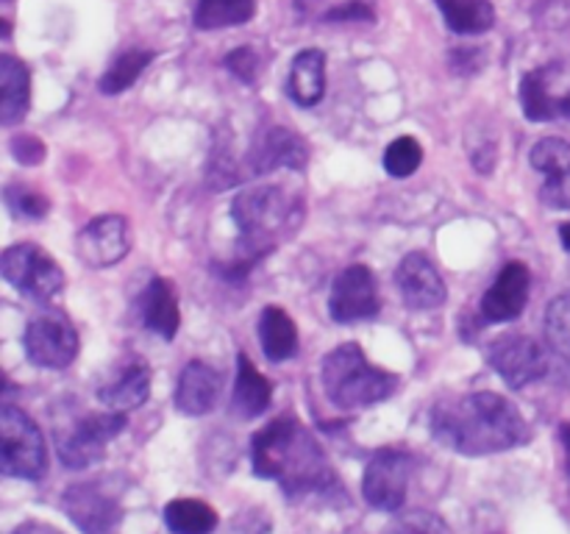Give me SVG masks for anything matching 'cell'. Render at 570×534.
I'll return each instance as SVG.
<instances>
[{"label": "cell", "instance_id": "cell-1", "mask_svg": "<svg viewBox=\"0 0 570 534\" xmlns=\"http://www.w3.org/2000/svg\"><path fill=\"white\" fill-rule=\"evenodd\" d=\"M432 434L440 445L465 456H488L518 448L529 426L515 404L495 393L440 398L432 409Z\"/></svg>", "mask_w": 570, "mask_h": 534}, {"label": "cell", "instance_id": "cell-2", "mask_svg": "<svg viewBox=\"0 0 570 534\" xmlns=\"http://www.w3.org/2000/svg\"><path fill=\"white\" fill-rule=\"evenodd\" d=\"M254 473L282 484L287 495L326 493L334 487V471L321 443L295 415H282L254 434L250 443Z\"/></svg>", "mask_w": 570, "mask_h": 534}, {"label": "cell", "instance_id": "cell-3", "mask_svg": "<svg viewBox=\"0 0 570 534\" xmlns=\"http://www.w3.org/2000/svg\"><path fill=\"white\" fill-rule=\"evenodd\" d=\"M234 226L239 231L237 273H248L265 259L284 237H293L304 220V200L278 184L243 189L232 204Z\"/></svg>", "mask_w": 570, "mask_h": 534}, {"label": "cell", "instance_id": "cell-4", "mask_svg": "<svg viewBox=\"0 0 570 534\" xmlns=\"http://www.w3.org/2000/svg\"><path fill=\"white\" fill-rule=\"evenodd\" d=\"M321 373L326 398L348 412L382 404L399 389V376L371 365L356 343L337 345L332 354H326Z\"/></svg>", "mask_w": 570, "mask_h": 534}, {"label": "cell", "instance_id": "cell-5", "mask_svg": "<svg viewBox=\"0 0 570 534\" xmlns=\"http://www.w3.org/2000/svg\"><path fill=\"white\" fill-rule=\"evenodd\" d=\"M48 448L37 423L17 406L0 404V476L42 478Z\"/></svg>", "mask_w": 570, "mask_h": 534}, {"label": "cell", "instance_id": "cell-6", "mask_svg": "<svg viewBox=\"0 0 570 534\" xmlns=\"http://www.w3.org/2000/svg\"><path fill=\"white\" fill-rule=\"evenodd\" d=\"M122 490H126L122 478H89L67 487L61 506L83 534H117L122 521Z\"/></svg>", "mask_w": 570, "mask_h": 534}, {"label": "cell", "instance_id": "cell-7", "mask_svg": "<svg viewBox=\"0 0 570 534\" xmlns=\"http://www.w3.org/2000/svg\"><path fill=\"white\" fill-rule=\"evenodd\" d=\"M0 276L26 298L48 304L65 289V273L53 256L33 243H17L0 254Z\"/></svg>", "mask_w": 570, "mask_h": 534}, {"label": "cell", "instance_id": "cell-8", "mask_svg": "<svg viewBox=\"0 0 570 534\" xmlns=\"http://www.w3.org/2000/svg\"><path fill=\"white\" fill-rule=\"evenodd\" d=\"M126 428L122 412H89L78 417L65 432H56V451H59L61 465L70 471H83L95 462L104 459L106 445Z\"/></svg>", "mask_w": 570, "mask_h": 534}, {"label": "cell", "instance_id": "cell-9", "mask_svg": "<svg viewBox=\"0 0 570 534\" xmlns=\"http://www.w3.org/2000/svg\"><path fill=\"white\" fill-rule=\"evenodd\" d=\"M415 459L401 448H382L371 456L362 476V495L379 512H399L406 501Z\"/></svg>", "mask_w": 570, "mask_h": 534}, {"label": "cell", "instance_id": "cell-10", "mask_svg": "<svg viewBox=\"0 0 570 534\" xmlns=\"http://www.w3.org/2000/svg\"><path fill=\"white\" fill-rule=\"evenodd\" d=\"M22 345L33 365L61 370L78 356V332L65 312L48 309L28 323Z\"/></svg>", "mask_w": 570, "mask_h": 534}, {"label": "cell", "instance_id": "cell-11", "mask_svg": "<svg viewBox=\"0 0 570 534\" xmlns=\"http://www.w3.org/2000/svg\"><path fill=\"white\" fill-rule=\"evenodd\" d=\"M488 362L512 389L527 387L549 373V354L543 345L521 334L495 339L488 348Z\"/></svg>", "mask_w": 570, "mask_h": 534}, {"label": "cell", "instance_id": "cell-12", "mask_svg": "<svg viewBox=\"0 0 570 534\" xmlns=\"http://www.w3.org/2000/svg\"><path fill=\"white\" fill-rule=\"evenodd\" d=\"M328 315L337 323H356L379 315V287L371 267L351 265L340 273L328 298Z\"/></svg>", "mask_w": 570, "mask_h": 534}, {"label": "cell", "instance_id": "cell-13", "mask_svg": "<svg viewBox=\"0 0 570 534\" xmlns=\"http://www.w3.org/2000/svg\"><path fill=\"white\" fill-rule=\"evenodd\" d=\"M78 256L81 261H87L95 270H104V267L117 265L122 256L131 248V239H128V222L120 215H104L95 217L92 222L81 228L78 234Z\"/></svg>", "mask_w": 570, "mask_h": 534}, {"label": "cell", "instance_id": "cell-14", "mask_svg": "<svg viewBox=\"0 0 570 534\" xmlns=\"http://www.w3.org/2000/svg\"><path fill=\"white\" fill-rule=\"evenodd\" d=\"M250 165V176H267L273 170H304L309 165V148H306L304 139L298 137L289 128H267L265 134H259V139L254 142L250 154L245 156Z\"/></svg>", "mask_w": 570, "mask_h": 534}, {"label": "cell", "instance_id": "cell-15", "mask_svg": "<svg viewBox=\"0 0 570 534\" xmlns=\"http://www.w3.org/2000/svg\"><path fill=\"white\" fill-rule=\"evenodd\" d=\"M529 161L543 172L540 200L549 209H570V142L566 139H540L529 154Z\"/></svg>", "mask_w": 570, "mask_h": 534}, {"label": "cell", "instance_id": "cell-16", "mask_svg": "<svg viewBox=\"0 0 570 534\" xmlns=\"http://www.w3.org/2000/svg\"><path fill=\"white\" fill-rule=\"evenodd\" d=\"M529 287L532 276L523 261H507L501 267L499 278L482 298V317L488 323H510L521 317V312L529 304Z\"/></svg>", "mask_w": 570, "mask_h": 534}, {"label": "cell", "instance_id": "cell-17", "mask_svg": "<svg viewBox=\"0 0 570 534\" xmlns=\"http://www.w3.org/2000/svg\"><path fill=\"white\" fill-rule=\"evenodd\" d=\"M395 284L401 289V298L410 309L426 312L445 304V281L432 265V259L423 254H406L395 270Z\"/></svg>", "mask_w": 570, "mask_h": 534}, {"label": "cell", "instance_id": "cell-18", "mask_svg": "<svg viewBox=\"0 0 570 534\" xmlns=\"http://www.w3.org/2000/svg\"><path fill=\"white\" fill-rule=\"evenodd\" d=\"M223 382L217 376V370L206 362H189L181 370L176 384V406L184 412V415H209L212 409L220 400Z\"/></svg>", "mask_w": 570, "mask_h": 534}, {"label": "cell", "instance_id": "cell-19", "mask_svg": "<svg viewBox=\"0 0 570 534\" xmlns=\"http://www.w3.org/2000/svg\"><path fill=\"white\" fill-rule=\"evenodd\" d=\"M150 395V367L148 362L139 356H128L115 373V378L98 389V398L109 406V412H126L137 409L148 400Z\"/></svg>", "mask_w": 570, "mask_h": 534}, {"label": "cell", "instance_id": "cell-20", "mask_svg": "<svg viewBox=\"0 0 570 534\" xmlns=\"http://www.w3.org/2000/svg\"><path fill=\"white\" fill-rule=\"evenodd\" d=\"M31 103V72L20 59L0 53V126H14Z\"/></svg>", "mask_w": 570, "mask_h": 534}, {"label": "cell", "instance_id": "cell-21", "mask_svg": "<svg viewBox=\"0 0 570 534\" xmlns=\"http://www.w3.org/2000/svg\"><path fill=\"white\" fill-rule=\"evenodd\" d=\"M287 95L298 106H317L326 95V56L323 50H301L293 59L287 78Z\"/></svg>", "mask_w": 570, "mask_h": 534}, {"label": "cell", "instance_id": "cell-22", "mask_svg": "<svg viewBox=\"0 0 570 534\" xmlns=\"http://www.w3.org/2000/svg\"><path fill=\"white\" fill-rule=\"evenodd\" d=\"M142 320L145 326L161 339H173L181 326V315H178V295L167 278H154L145 289L142 298Z\"/></svg>", "mask_w": 570, "mask_h": 534}, {"label": "cell", "instance_id": "cell-23", "mask_svg": "<svg viewBox=\"0 0 570 534\" xmlns=\"http://www.w3.org/2000/svg\"><path fill=\"white\" fill-rule=\"evenodd\" d=\"M259 343L271 362L293 359L298 354V328L282 306H265L259 317Z\"/></svg>", "mask_w": 570, "mask_h": 534}, {"label": "cell", "instance_id": "cell-24", "mask_svg": "<svg viewBox=\"0 0 570 534\" xmlns=\"http://www.w3.org/2000/svg\"><path fill=\"white\" fill-rule=\"evenodd\" d=\"M273 387L259 370H256L254 362L248 359V354L237 356V382H234V409L243 417H259L262 412L271 406Z\"/></svg>", "mask_w": 570, "mask_h": 534}, {"label": "cell", "instance_id": "cell-25", "mask_svg": "<svg viewBox=\"0 0 570 534\" xmlns=\"http://www.w3.org/2000/svg\"><path fill=\"white\" fill-rule=\"evenodd\" d=\"M438 6L451 31L465 33V37L490 31L495 22L493 0H438Z\"/></svg>", "mask_w": 570, "mask_h": 534}, {"label": "cell", "instance_id": "cell-26", "mask_svg": "<svg viewBox=\"0 0 570 534\" xmlns=\"http://www.w3.org/2000/svg\"><path fill=\"white\" fill-rule=\"evenodd\" d=\"M165 523L173 534H212L217 528V512L206 501L176 498L165 506Z\"/></svg>", "mask_w": 570, "mask_h": 534}, {"label": "cell", "instance_id": "cell-27", "mask_svg": "<svg viewBox=\"0 0 570 534\" xmlns=\"http://www.w3.org/2000/svg\"><path fill=\"white\" fill-rule=\"evenodd\" d=\"M551 72H554V67H540V70L527 72L521 81L523 115L532 122H546L557 117V98L549 87Z\"/></svg>", "mask_w": 570, "mask_h": 534}, {"label": "cell", "instance_id": "cell-28", "mask_svg": "<svg viewBox=\"0 0 570 534\" xmlns=\"http://www.w3.org/2000/svg\"><path fill=\"white\" fill-rule=\"evenodd\" d=\"M256 0H198L195 6V28L215 31V28L245 26L254 17Z\"/></svg>", "mask_w": 570, "mask_h": 534}, {"label": "cell", "instance_id": "cell-29", "mask_svg": "<svg viewBox=\"0 0 570 534\" xmlns=\"http://www.w3.org/2000/svg\"><path fill=\"white\" fill-rule=\"evenodd\" d=\"M150 61H154V50H142V48L126 50V53L117 56V59L111 61L109 70L100 76L98 89L104 95L126 92V89L142 76V70L150 65Z\"/></svg>", "mask_w": 570, "mask_h": 534}, {"label": "cell", "instance_id": "cell-30", "mask_svg": "<svg viewBox=\"0 0 570 534\" xmlns=\"http://www.w3.org/2000/svg\"><path fill=\"white\" fill-rule=\"evenodd\" d=\"M3 200L11 215L22 217V220H42L50 209V200L26 184H9L3 189Z\"/></svg>", "mask_w": 570, "mask_h": 534}, {"label": "cell", "instance_id": "cell-31", "mask_svg": "<svg viewBox=\"0 0 570 534\" xmlns=\"http://www.w3.org/2000/svg\"><path fill=\"white\" fill-rule=\"evenodd\" d=\"M423 161V148L417 139L412 137H399L395 142H390L387 154H384V170L393 178H410L412 172L421 167Z\"/></svg>", "mask_w": 570, "mask_h": 534}, {"label": "cell", "instance_id": "cell-32", "mask_svg": "<svg viewBox=\"0 0 570 534\" xmlns=\"http://www.w3.org/2000/svg\"><path fill=\"white\" fill-rule=\"evenodd\" d=\"M546 334L551 345L570 359V295H560L546 309Z\"/></svg>", "mask_w": 570, "mask_h": 534}, {"label": "cell", "instance_id": "cell-33", "mask_svg": "<svg viewBox=\"0 0 570 534\" xmlns=\"http://www.w3.org/2000/svg\"><path fill=\"white\" fill-rule=\"evenodd\" d=\"M382 534H454L449 523L443 521L434 512H406V515H399Z\"/></svg>", "mask_w": 570, "mask_h": 534}, {"label": "cell", "instance_id": "cell-34", "mask_svg": "<svg viewBox=\"0 0 570 534\" xmlns=\"http://www.w3.org/2000/svg\"><path fill=\"white\" fill-rule=\"evenodd\" d=\"M226 70L243 83H254L259 76V56L250 48H237L226 56Z\"/></svg>", "mask_w": 570, "mask_h": 534}, {"label": "cell", "instance_id": "cell-35", "mask_svg": "<svg viewBox=\"0 0 570 534\" xmlns=\"http://www.w3.org/2000/svg\"><path fill=\"white\" fill-rule=\"evenodd\" d=\"M9 148H11V156H14V159L26 167L42 165L45 161L42 139H37L33 134H17V137L11 139Z\"/></svg>", "mask_w": 570, "mask_h": 534}, {"label": "cell", "instance_id": "cell-36", "mask_svg": "<svg viewBox=\"0 0 570 534\" xmlns=\"http://www.w3.org/2000/svg\"><path fill=\"white\" fill-rule=\"evenodd\" d=\"M376 11L365 3V0H345V3L334 6L326 11L328 22H356V20H373Z\"/></svg>", "mask_w": 570, "mask_h": 534}, {"label": "cell", "instance_id": "cell-37", "mask_svg": "<svg viewBox=\"0 0 570 534\" xmlns=\"http://www.w3.org/2000/svg\"><path fill=\"white\" fill-rule=\"evenodd\" d=\"M14 534H65V532H59V528L50 526V523L28 521V523H22V526H17Z\"/></svg>", "mask_w": 570, "mask_h": 534}, {"label": "cell", "instance_id": "cell-38", "mask_svg": "<svg viewBox=\"0 0 570 534\" xmlns=\"http://www.w3.org/2000/svg\"><path fill=\"white\" fill-rule=\"evenodd\" d=\"M560 439H562V448H566V465L570 476V423H562L560 426Z\"/></svg>", "mask_w": 570, "mask_h": 534}, {"label": "cell", "instance_id": "cell-39", "mask_svg": "<svg viewBox=\"0 0 570 534\" xmlns=\"http://www.w3.org/2000/svg\"><path fill=\"white\" fill-rule=\"evenodd\" d=\"M560 115L568 117V120H570V92L557 98V117H560Z\"/></svg>", "mask_w": 570, "mask_h": 534}, {"label": "cell", "instance_id": "cell-40", "mask_svg": "<svg viewBox=\"0 0 570 534\" xmlns=\"http://www.w3.org/2000/svg\"><path fill=\"white\" fill-rule=\"evenodd\" d=\"M560 239H562V248L570 250V222H562L560 226Z\"/></svg>", "mask_w": 570, "mask_h": 534}, {"label": "cell", "instance_id": "cell-41", "mask_svg": "<svg viewBox=\"0 0 570 534\" xmlns=\"http://www.w3.org/2000/svg\"><path fill=\"white\" fill-rule=\"evenodd\" d=\"M11 389H14V387H11V382L6 378V373H0V398H3V395H9Z\"/></svg>", "mask_w": 570, "mask_h": 534}, {"label": "cell", "instance_id": "cell-42", "mask_svg": "<svg viewBox=\"0 0 570 534\" xmlns=\"http://www.w3.org/2000/svg\"><path fill=\"white\" fill-rule=\"evenodd\" d=\"M6 37H11V26L6 20H0V39H6Z\"/></svg>", "mask_w": 570, "mask_h": 534}, {"label": "cell", "instance_id": "cell-43", "mask_svg": "<svg viewBox=\"0 0 570 534\" xmlns=\"http://www.w3.org/2000/svg\"><path fill=\"white\" fill-rule=\"evenodd\" d=\"M3 3H9V0H3Z\"/></svg>", "mask_w": 570, "mask_h": 534}]
</instances>
